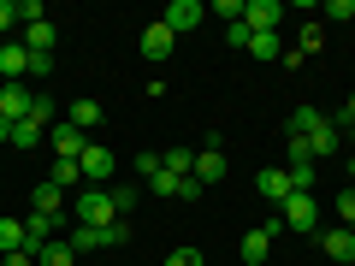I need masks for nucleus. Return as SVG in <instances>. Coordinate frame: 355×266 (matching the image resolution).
Instances as JSON below:
<instances>
[{
  "mask_svg": "<svg viewBox=\"0 0 355 266\" xmlns=\"http://www.w3.org/2000/svg\"><path fill=\"white\" fill-rule=\"evenodd\" d=\"M65 242H71V254H89V249H125V242H130V219H119V225H77Z\"/></svg>",
  "mask_w": 355,
  "mask_h": 266,
  "instance_id": "obj_1",
  "label": "nucleus"
},
{
  "mask_svg": "<svg viewBox=\"0 0 355 266\" xmlns=\"http://www.w3.org/2000/svg\"><path fill=\"white\" fill-rule=\"evenodd\" d=\"M77 225H119V207H113V190H95V184H83V195L71 202Z\"/></svg>",
  "mask_w": 355,
  "mask_h": 266,
  "instance_id": "obj_2",
  "label": "nucleus"
},
{
  "mask_svg": "<svg viewBox=\"0 0 355 266\" xmlns=\"http://www.w3.org/2000/svg\"><path fill=\"white\" fill-rule=\"evenodd\" d=\"M77 166H83V184H95V190H107V177L119 172V154L107 148V142H89V148H83V160H77Z\"/></svg>",
  "mask_w": 355,
  "mask_h": 266,
  "instance_id": "obj_3",
  "label": "nucleus"
},
{
  "mask_svg": "<svg viewBox=\"0 0 355 266\" xmlns=\"http://www.w3.org/2000/svg\"><path fill=\"white\" fill-rule=\"evenodd\" d=\"M279 231H284V219L272 213V219H266V225H254V231H243V242H237V254H243V260H249V266H261L266 254H272V237H279Z\"/></svg>",
  "mask_w": 355,
  "mask_h": 266,
  "instance_id": "obj_4",
  "label": "nucleus"
},
{
  "mask_svg": "<svg viewBox=\"0 0 355 266\" xmlns=\"http://www.w3.org/2000/svg\"><path fill=\"white\" fill-rule=\"evenodd\" d=\"M279 219H284V231H308V237H314L320 231V202L314 195H291V202L279 207Z\"/></svg>",
  "mask_w": 355,
  "mask_h": 266,
  "instance_id": "obj_5",
  "label": "nucleus"
},
{
  "mask_svg": "<svg viewBox=\"0 0 355 266\" xmlns=\"http://www.w3.org/2000/svg\"><path fill=\"white\" fill-rule=\"evenodd\" d=\"M30 107H36V89L30 83H6L0 89V118H6V125H24Z\"/></svg>",
  "mask_w": 355,
  "mask_h": 266,
  "instance_id": "obj_6",
  "label": "nucleus"
},
{
  "mask_svg": "<svg viewBox=\"0 0 355 266\" xmlns=\"http://www.w3.org/2000/svg\"><path fill=\"white\" fill-rule=\"evenodd\" d=\"M314 237H320V249H326V260H338V266L355 260V231L349 225H326V231H314Z\"/></svg>",
  "mask_w": 355,
  "mask_h": 266,
  "instance_id": "obj_7",
  "label": "nucleus"
},
{
  "mask_svg": "<svg viewBox=\"0 0 355 266\" xmlns=\"http://www.w3.org/2000/svg\"><path fill=\"white\" fill-rule=\"evenodd\" d=\"M48 142H53V154H60V160H83V130L71 125V118H60V125H48Z\"/></svg>",
  "mask_w": 355,
  "mask_h": 266,
  "instance_id": "obj_8",
  "label": "nucleus"
},
{
  "mask_svg": "<svg viewBox=\"0 0 355 266\" xmlns=\"http://www.w3.org/2000/svg\"><path fill=\"white\" fill-rule=\"evenodd\" d=\"M202 18H207L202 0H172V6H166V30H172V36H190Z\"/></svg>",
  "mask_w": 355,
  "mask_h": 266,
  "instance_id": "obj_9",
  "label": "nucleus"
},
{
  "mask_svg": "<svg viewBox=\"0 0 355 266\" xmlns=\"http://www.w3.org/2000/svg\"><path fill=\"white\" fill-rule=\"evenodd\" d=\"M279 18H284V6H279V0H249L243 24H249V36H272V30H279Z\"/></svg>",
  "mask_w": 355,
  "mask_h": 266,
  "instance_id": "obj_10",
  "label": "nucleus"
},
{
  "mask_svg": "<svg viewBox=\"0 0 355 266\" xmlns=\"http://www.w3.org/2000/svg\"><path fill=\"white\" fill-rule=\"evenodd\" d=\"M254 190H261V195H266L272 207H284V202L296 195V190H291V172H284V166H266V172L254 177Z\"/></svg>",
  "mask_w": 355,
  "mask_h": 266,
  "instance_id": "obj_11",
  "label": "nucleus"
},
{
  "mask_svg": "<svg viewBox=\"0 0 355 266\" xmlns=\"http://www.w3.org/2000/svg\"><path fill=\"white\" fill-rule=\"evenodd\" d=\"M0 77L6 83H24L30 77V48L24 42H0Z\"/></svg>",
  "mask_w": 355,
  "mask_h": 266,
  "instance_id": "obj_12",
  "label": "nucleus"
},
{
  "mask_svg": "<svg viewBox=\"0 0 355 266\" xmlns=\"http://www.w3.org/2000/svg\"><path fill=\"white\" fill-rule=\"evenodd\" d=\"M30 207H36V213H48V219H65V190L42 177V184H36V195H30Z\"/></svg>",
  "mask_w": 355,
  "mask_h": 266,
  "instance_id": "obj_13",
  "label": "nucleus"
},
{
  "mask_svg": "<svg viewBox=\"0 0 355 266\" xmlns=\"http://www.w3.org/2000/svg\"><path fill=\"white\" fill-rule=\"evenodd\" d=\"M196 184H202V190H207V184H219V177H225V154H219V148H202V154H196Z\"/></svg>",
  "mask_w": 355,
  "mask_h": 266,
  "instance_id": "obj_14",
  "label": "nucleus"
},
{
  "mask_svg": "<svg viewBox=\"0 0 355 266\" xmlns=\"http://www.w3.org/2000/svg\"><path fill=\"white\" fill-rule=\"evenodd\" d=\"M18 42H24L30 53H53V42H60V30H53L48 18H36V24H24V36H18Z\"/></svg>",
  "mask_w": 355,
  "mask_h": 266,
  "instance_id": "obj_15",
  "label": "nucleus"
},
{
  "mask_svg": "<svg viewBox=\"0 0 355 266\" xmlns=\"http://www.w3.org/2000/svg\"><path fill=\"white\" fill-rule=\"evenodd\" d=\"M172 30H166V18H160V24H148V30H142V53H148V60H166V53H172Z\"/></svg>",
  "mask_w": 355,
  "mask_h": 266,
  "instance_id": "obj_16",
  "label": "nucleus"
},
{
  "mask_svg": "<svg viewBox=\"0 0 355 266\" xmlns=\"http://www.w3.org/2000/svg\"><path fill=\"white\" fill-rule=\"evenodd\" d=\"M302 142H308V148H314V160H331V154H338V142H343V136H338V125H331V118H326V125H320L314 136H302Z\"/></svg>",
  "mask_w": 355,
  "mask_h": 266,
  "instance_id": "obj_17",
  "label": "nucleus"
},
{
  "mask_svg": "<svg viewBox=\"0 0 355 266\" xmlns=\"http://www.w3.org/2000/svg\"><path fill=\"white\" fill-rule=\"evenodd\" d=\"M36 266H77V254H71V242H65V237H53V242H42V249H36Z\"/></svg>",
  "mask_w": 355,
  "mask_h": 266,
  "instance_id": "obj_18",
  "label": "nucleus"
},
{
  "mask_svg": "<svg viewBox=\"0 0 355 266\" xmlns=\"http://www.w3.org/2000/svg\"><path fill=\"white\" fill-rule=\"evenodd\" d=\"M48 184H60V190H77V184H83V166H77V160H53V166H48Z\"/></svg>",
  "mask_w": 355,
  "mask_h": 266,
  "instance_id": "obj_19",
  "label": "nucleus"
},
{
  "mask_svg": "<svg viewBox=\"0 0 355 266\" xmlns=\"http://www.w3.org/2000/svg\"><path fill=\"white\" fill-rule=\"evenodd\" d=\"M320 125H326V113H320V107H296V113H291V136H314Z\"/></svg>",
  "mask_w": 355,
  "mask_h": 266,
  "instance_id": "obj_20",
  "label": "nucleus"
},
{
  "mask_svg": "<svg viewBox=\"0 0 355 266\" xmlns=\"http://www.w3.org/2000/svg\"><path fill=\"white\" fill-rule=\"evenodd\" d=\"M65 118H71V125H77V130H83V136H89V130L101 125L107 113H101V101H77V107H71V113H65Z\"/></svg>",
  "mask_w": 355,
  "mask_h": 266,
  "instance_id": "obj_21",
  "label": "nucleus"
},
{
  "mask_svg": "<svg viewBox=\"0 0 355 266\" xmlns=\"http://www.w3.org/2000/svg\"><path fill=\"white\" fill-rule=\"evenodd\" d=\"M284 172H291V190L296 195H314V160H291Z\"/></svg>",
  "mask_w": 355,
  "mask_h": 266,
  "instance_id": "obj_22",
  "label": "nucleus"
},
{
  "mask_svg": "<svg viewBox=\"0 0 355 266\" xmlns=\"http://www.w3.org/2000/svg\"><path fill=\"white\" fill-rule=\"evenodd\" d=\"M24 249V219H0V254Z\"/></svg>",
  "mask_w": 355,
  "mask_h": 266,
  "instance_id": "obj_23",
  "label": "nucleus"
},
{
  "mask_svg": "<svg viewBox=\"0 0 355 266\" xmlns=\"http://www.w3.org/2000/svg\"><path fill=\"white\" fill-rule=\"evenodd\" d=\"M160 160H166V172H172V177H190L196 172V154L190 148H172V154H160Z\"/></svg>",
  "mask_w": 355,
  "mask_h": 266,
  "instance_id": "obj_24",
  "label": "nucleus"
},
{
  "mask_svg": "<svg viewBox=\"0 0 355 266\" xmlns=\"http://www.w3.org/2000/svg\"><path fill=\"white\" fill-rule=\"evenodd\" d=\"M42 136H48V130H42L36 118H24V125H12V148H36Z\"/></svg>",
  "mask_w": 355,
  "mask_h": 266,
  "instance_id": "obj_25",
  "label": "nucleus"
},
{
  "mask_svg": "<svg viewBox=\"0 0 355 266\" xmlns=\"http://www.w3.org/2000/svg\"><path fill=\"white\" fill-rule=\"evenodd\" d=\"M178 184H184V177H172V172H166V166H160V172L148 177V190H154V195H166V202H172V195H178Z\"/></svg>",
  "mask_w": 355,
  "mask_h": 266,
  "instance_id": "obj_26",
  "label": "nucleus"
},
{
  "mask_svg": "<svg viewBox=\"0 0 355 266\" xmlns=\"http://www.w3.org/2000/svg\"><path fill=\"white\" fill-rule=\"evenodd\" d=\"M249 53H254V60H284L279 36H254V42H249Z\"/></svg>",
  "mask_w": 355,
  "mask_h": 266,
  "instance_id": "obj_27",
  "label": "nucleus"
},
{
  "mask_svg": "<svg viewBox=\"0 0 355 266\" xmlns=\"http://www.w3.org/2000/svg\"><path fill=\"white\" fill-rule=\"evenodd\" d=\"M331 213H338V225H355V184L338 195V202H331Z\"/></svg>",
  "mask_w": 355,
  "mask_h": 266,
  "instance_id": "obj_28",
  "label": "nucleus"
},
{
  "mask_svg": "<svg viewBox=\"0 0 355 266\" xmlns=\"http://www.w3.org/2000/svg\"><path fill=\"white\" fill-rule=\"evenodd\" d=\"M160 166H166V160H160V154H137V160H130V172H137V177H142V184H148V177H154V172H160Z\"/></svg>",
  "mask_w": 355,
  "mask_h": 266,
  "instance_id": "obj_29",
  "label": "nucleus"
},
{
  "mask_svg": "<svg viewBox=\"0 0 355 266\" xmlns=\"http://www.w3.org/2000/svg\"><path fill=\"white\" fill-rule=\"evenodd\" d=\"M30 118H36V125H42V130H48V125H53V101H48V95H42V89H36V107H30Z\"/></svg>",
  "mask_w": 355,
  "mask_h": 266,
  "instance_id": "obj_30",
  "label": "nucleus"
},
{
  "mask_svg": "<svg viewBox=\"0 0 355 266\" xmlns=\"http://www.w3.org/2000/svg\"><path fill=\"white\" fill-rule=\"evenodd\" d=\"M113 207H119V219H130V207H137V190H130V184H119V190H113Z\"/></svg>",
  "mask_w": 355,
  "mask_h": 266,
  "instance_id": "obj_31",
  "label": "nucleus"
},
{
  "mask_svg": "<svg viewBox=\"0 0 355 266\" xmlns=\"http://www.w3.org/2000/svg\"><path fill=\"white\" fill-rule=\"evenodd\" d=\"M12 24H24V12H18V0H0V36H6Z\"/></svg>",
  "mask_w": 355,
  "mask_h": 266,
  "instance_id": "obj_32",
  "label": "nucleus"
},
{
  "mask_svg": "<svg viewBox=\"0 0 355 266\" xmlns=\"http://www.w3.org/2000/svg\"><path fill=\"white\" fill-rule=\"evenodd\" d=\"M320 18H338L343 24V18H355V0H331V6H320Z\"/></svg>",
  "mask_w": 355,
  "mask_h": 266,
  "instance_id": "obj_33",
  "label": "nucleus"
},
{
  "mask_svg": "<svg viewBox=\"0 0 355 266\" xmlns=\"http://www.w3.org/2000/svg\"><path fill=\"white\" fill-rule=\"evenodd\" d=\"M53 71V53H30V77H36V83H42V77H48Z\"/></svg>",
  "mask_w": 355,
  "mask_h": 266,
  "instance_id": "obj_34",
  "label": "nucleus"
},
{
  "mask_svg": "<svg viewBox=\"0 0 355 266\" xmlns=\"http://www.w3.org/2000/svg\"><path fill=\"white\" fill-rule=\"evenodd\" d=\"M166 266H202V249H178V254H166Z\"/></svg>",
  "mask_w": 355,
  "mask_h": 266,
  "instance_id": "obj_35",
  "label": "nucleus"
},
{
  "mask_svg": "<svg viewBox=\"0 0 355 266\" xmlns=\"http://www.w3.org/2000/svg\"><path fill=\"white\" fill-rule=\"evenodd\" d=\"M225 42H231V48H249L254 36H249V24H225Z\"/></svg>",
  "mask_w": 355,
  "mask_h": 266,
  "instance_id": "obj_36",
  "label": "nucleus"
},
{
  "mask_svg": "<svg viewBox=\"0 0 355 266\" xmlns=\"http://www.w3.org/2000/svg\"><path fill=\"white\" fill-rule=\"evenodd\" d=\"M302 53H320V24H302V42H296Z\"/></svg>",
  "mask_w": 355,
  "mask_h": 266,
  "instance_id": "obj_37",
  "label": "nucleus"
},
{
  "mask_svg": "<svg viewBox=\"0 0 355 266\" xmlns=\"http://www.w3.org/2000/svg\"><path fill=\"white\" fill-rule=\"evenodd\" d=\"M202 195H207V190L196 184V177H184V184H178V202H202Z\"/></svg>",
  "mask_w": 355,
  "mask_h": 266,
  "instance_id": "obj_38",
  "label": "nucleus"
},
{
  "mask_svg": "<svg viewBox=\"0 0 355 266\" xmlns=\"http://www.w3.org/2000/svg\"><path fill=\"white\" fill-rule=\"evenodd\" d=\"M0 266H36V254H30V249H12V254H0Z\"/></svg>",
  "mask_w": 355,
  "mask_h": 266,
  "instance_id": "obj_39",
  "label": "nucleus"
},
{
  "mask_svg": "<svg viewBox=\"0 0 355 266\" xmlns=\"http://www.w3.org/2000/svg\"><path fill=\"white\" fill-rule=\"evenodd\" d=\"M343 136H349V142H355V125H343Z\"/></svg>",
  "mask_w": 355,
  "mask_h": 266,
  "instance_id": "obj_40",
  "label": "nucleus"
},
{
  "mask_svg": "<svg viewBox=\"0 0 355 266\" xmlns=\"http://www.w3.org/2000/svg\"><path fill=\"white\" fill-rule=\"evenodd\" d=\"M349 172H355V160H349Z\"/></svg>",
  "mask_w": 355,
  "mask_h": 266,
  "instance_id": "obj_41",
  "label": "nucleus"
},
{
  "mask_svg": "<svg viewBox=\"0 0 355 266\" xmlns=\"http://www.w3.org/2000/svg\"><path fill=\"white\" fill-rule=\"evenodd\" d=\"M349 231H355V225H349Z\"/></svg>",
  "mask_w": 355,
  "mask_h": 266,
  "instance_id": "obj_42",
  "label": "nucleus"
}]
</instances>
